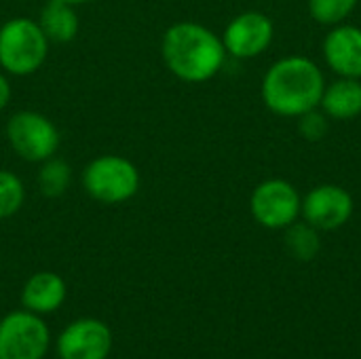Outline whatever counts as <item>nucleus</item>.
<instances>
[{
  "instance_id": "nucleus-11",
  "label": "nucleus",
  "mask_w": 361,
  "mask_h": 359,
  "mask_svg": "<svg viewBox=\"0 0 361 359\" xmlns=\"http://www.w3.org/2000/svg\"><path fill=\"white\" fill-rule=\"evenodd\" d=\"M324 57L343 78H361V28L334 25L324 38Z\"/></svg>"
},
{
  "instance_id": "nucleus-3",
  "label": "nucleus",
  "mask_w": 361,
  "mask_h": 359,
  "mask_svg": "<svg viewBox=\"0 0 361 359\" xmlns=\"http://www.w3.org/2000/svg\"><path fill=\"white\" fill-rule=\"evenodd\" d=\"M49 44L38 21L13 17L0 25V68L13 76H30L44 63Z\"/></svg>"
},
{
  "instance_id": "nucleus-8",
  "label": "nucleus",
  "mask_w": 361,
  "mask_h": 359,
  "mask_svg": "<svg viewBox=\"0 0 361 359\" xmlns=\"http://www.w3.org/2000/svg\"><path fill=\"white\" fill-rule=\"evenodd\" d=\"M275 36L273 21L258 11H245L228 21L222 34L226 55L237 59H252L264 53Z\"/></svg>"
},
{
  "instance_id": "nucleus-9",
  "label": "nucleus",
  "mask_w": 361,
  "mask_h": 359,
  "mask_svg": "<svg viewBox=\"0 0 361 359\" xmlns=\"http://www.w3.org/2000/svg\"><path fill=\"white\" fill-rule=\"evenodd\" d=\"M300 214L305 216V222L317 231H336L349 222L353 214V197L338 184H322L307 193Z\"/></svg>"
},
{
  "instance_id": "nucleus-19",
  "label": "nucleus",
  "mask_w": 361,
  "mask_h": 359,
  "mask_svg": "<svg viewBox=\"0 0 361 359\" xmlns=\"http://www.w3.org/2000/svg\"><path fill=\"white\" fill-rule=\"evenodd\" d=\"M298 118H300L298 121V131L307 142H319L330 131V121H328V114L324 110L319 112L315 108V110H309V112L300 114Z\"/></svg>"
},
{
  "instance_id": "nucleus-10",
  "label": "nucleus",
  "mask_w": 361,
  "mask_h": 359,
  "mask_svg": "<svg viewBox=\"0 0 361 359\" xmlns=\"http://www.w3.org/2000/svg\"><path fill=\"white\" fill-rule=\"evenodd\" d=\"M112 349V332L99 320H78L57 339L59 359H106Z\"/></svg>"
},
{
  "instance_id": "nucleus-15",
  "label": "nucleus",
  "mask_w": 361,
  "mask_h": 359,
  "mask_svg": "<svg viewBox=\"0 0 361 359\" xmlns=\"http://www.w3.org/2000/svg\"><path fill=\"white\" fill-rule=\"evenodd\" d=\"M286 248L290 252L292 258L296 260H313L319 254L322 241H319V233L315 226H311L309 222H292L286 231Z\"/></svg>"
},
{
  "instance_id": "nucleus-21",
  "label": "nucleus",
  "mask_w": 361,
  "mask_h": 359,
  "mask_svg": "<svg viewBox=\"0 0 361 359\" xmlns=\"http://www.w3.org/2000/svg\"><path fill=\"white\" fill-rule=\"evenodd\" d=\"M61 2H68L72 6H78V4H85V2H91V0H61Z\"/></svg>"
},
{
  "instance_id": "nucleus-14",
  "label": "nucleus",
  "mask_w": 361,
  "mask_h": 359,
  "mask_svg": "<svg viewBox=\"0 0 361 359\" xmlns=\"http://www.w3.org/2000/svg\"><path fill=\"white\" fill-rule=\"evenodd\" d=\"M38 25L49 42H72L78 34V15L72 4L61 0H49L38 17Z\"/></svg>"
},
{
  "instance_id": "nucleus-6",
  "label": "nucleus",
  "mask_w": 361,
  "mask_h": 359,
  "mask_svg": "<svg viewBox=\"0 0 361 359\" xmlns=\"http://www.w3.org/2000/svg\"><path fill=\"white\" fill-rule=\"evenodd\" d=\"M302 207V199L294 184L288 180H264L260 182L250 199V209L254 220L271 231L288 229L292 222L298 220Z\"/></svg>"
},
{
  "instance_id": "nucleus-20",
  "label": "nucleus",
  "mask_w": 361,
  "mask_h": 359,
  "mask_svg": "<svg viewBox=\"0 0 361 359\" xmlns=\"http://www.w3.org/2000/svg\"><path fill=\"white\" fill-rule=\"evenodd\" d=\"M11 102V83L8 78L0 72V110H4Z\"/></svg>"
},
{
  "instance_id": "nucleus-12",
  "label": "nucleus",
  "mask_w": 361,
  "mask_h": 359,
  "mask_svg": "<svg viewBox=\"0 0 361 359\" xmlns=\"http://www.w3.org/2000/svg\"><path fill=\"white\" fill-rule=\"evenodd\" d=\"M66 292V281L57 273L40 271L25 281L21 303L32 313H53L63 305Z\"/></svg>"
},
{
  "instance_id": "nucleus-17",
  "label": "nucleus",
  "mask_w": 361,
  "mask_h": 359,
  "mask_svg": "<svg viewBox=\"0 0 361 359\" xmlns=\"http://www.w3.org/2000/svg\"><path fill=\"white\" fill-rule=\"evenodd\" d=\"M25 201V186L21 178L8 169H0V220L15 216Z\"/></svg>"
},
{
  "instance_id": "nucleus-18",
  "label": "nucleus",
  "mask_w": 361,
  "mask_h": 359,
  "mask_svg": "<svg viewBox=\"0 0 361 359\" xmlns=\"http://www.w3.org/2000/svg\"><path fill=\"white\" fill-rule=\"evenodd\" d=\"M355 6H357V0H309L311 17L322 25L343 23L353 13Z\"/></svg>"
},
{
  "instance_id": "nucleus-2",
  "label": "nucleus",
  "mask_w": 361,
  "mask_h": 359,
  "mask_svg": "<svg viewBox=\"0 0 361 359\" xmlns=\"http://www.w3.org/2000/svg\"><path fill=\"white\" fill-rule=\"evenodd\" d=\"M326 89L324 72L315 61L290 55L275 61L262 78V102L279 116H294L315 110Z\"/></svg>"
},
{
  "instance_id": "nucleus-4",
  "label": "nucleus",
  "mask_w": 361,
  "mask_h": 359,
  "mask_svg": "<svg viewBox=\"0 0 361 359\" xmlns=\"http://www.w3.org/2000/svg\"><path fill=\"white\" fill-rule=\"evenodd\" d=\"M82 188L104 205H118L137 195L140 171L121 154H102L85 167Z\"/></svg>"
},
{
  "instance_id": "nucleus-16",
  "label": "nucleus",
  "mask_w": 361,
  "mask_h": 359,
  "mask_svg": "<svg viewBox=\"0 0 361 359\" xmlns=\"http://www.w3.org/2000/svg\"><path fill=\"white\" fill-rule=\"evenodd\" d=\"M72 180V169L66 161L51 157L40 163L38 171V188L44 197H61Z\"/></svg>"
},
{
  "instance_id": "nucleus-1",
  "label": "nucleus",
  "mask_w": 361,
  "mask_h": 359,
  "mask_svg": "<svg viewBox=\"0 0 361 359\" xmlns=\"http://www.w3.org/2000/svg\"><path fill=\"white\" fill-rule=\"evenodd\" d=\"M161 55L167 70L184 83L214 78L226 59L222 38L195 21H178L167 28L161 40Z\"/></svg>"
},
{
  "instance_id": "nucleus-5",
  "label": "nucleus",
  "mask_w": 361,
  "mask_h": 359,
  "mask_svg": "<svg viewBox=\"0 0 361 359\" xmlns=\"http://www.w3.org/2000/svg\"><path fill=\"white\" fill-rule=\"evenodd\" d=\"M6 140L13 152L27 163H42L55 157L59 131L55 123L34 110H19L6 123Z\"/></svg>"
},
{
  "instance_id": "nucleus-13",
  "label": "nucleus",
  "mask_w": 361,
  "mask_h": 359,
  "mask_svg": "<svg viewBox=\"0 0 361 359\" xmlns=\"http://www.w3.org/2000/svg\"><path fill=\"white\" fill-rule=\"evenodd\" d=\"M322 110L330 118L349 121L361 114V83L360 78H338L332 85H326L322 102Z\"/></svg>"
},
{
  "instance_id": "nucleus-7",
  "label": "nucleus",
  "mask_w": 361,
  "mask_h": 359,
  "mask_svg": "<svg viewBox=\"0 0 361 359\" xmlns=\"http://www.w3.org/2000/svg\"><path fill=\"white\" fill-rule=\"evenodd\" d=\"M49 328L32 311H13L0 322V359H42Z\"/></svg>"
}]
</instances>
